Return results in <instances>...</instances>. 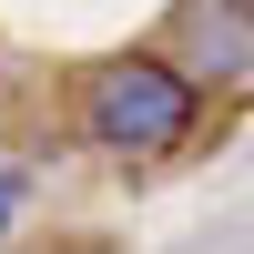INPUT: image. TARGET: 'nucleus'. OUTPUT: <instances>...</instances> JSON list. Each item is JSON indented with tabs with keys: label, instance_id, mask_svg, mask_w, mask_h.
<instances>
[{
	"label": "nucleus",
	"instance_id": "f257e3e1",
	"mask_svg": "<svg viewBox=\"0 0 254 254\" xmlns=\"http://www.w3.org/2000/svg\"><path fill=\"white\" fill-rule=\"evenodd\" d=\"M193 102H203V81L183 71V61H102L92 81H81V122H92V142L102 153H122V163H153V153H173L183 132H193Z\"/></svg>",
	"mask_w": 254,
	"mask_h": 254
},
{
	"label": "nucleus",
	"instance_id": "f03ea898",
	"mask_svg": "<svg viewBox=\"0 0 254 254\" xmlns=\"http://www.w3.org/2000/svg\"><path fill=\"white\" fill-rule=\"evenodd\" d=\"M173 41H183L193 81H254V10L244 0H183Z\"/></svg>",
	"mask_w": 254,
	"mask_h": 254
},
{
	"label": "nucleus",
	"instance_id": "7ed1b4c3",
	"mask_svg": "<svg viewBox=\"0 0 254 254\" xmlns=\"http://www.w3.org/2000/svg\"><path fill=\"white\" fill-rule=\"evenodd\" d=\"M244 10H254V0H244Z\"/></svg>",
	"mask_w": 254,
	"mask_h": 254
}]
</instances>
